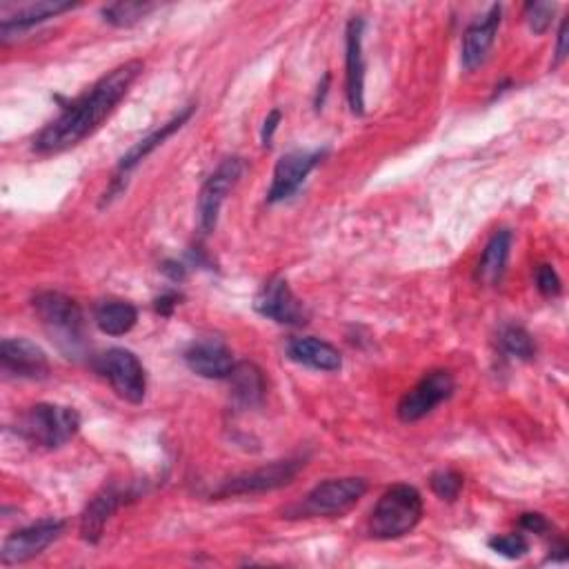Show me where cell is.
Here are the masks:
<instances>
[{"label":"cell","mask_w":569,"mask_h":569,"mask_svg":"<svg viewBox=\"0 0 569 569\" xmlns=\"http://www.w3.org/2000/svg\"><path fill=\"white\" fill-rule=\"evenodd\" d=\"M232 383V391L234 398L243 405V408H256L263 403L267 385H265V376L263 370L256 367L254 363H237L230 378Z\"/></svg>","instance_id":"obj_22"},{"label":"cell","mask_w":569,"mask_h":569,"mask_svg":"<svg viewBox=\"0 0 569 569\" xmlns=\"http://www.w3.org/2000/svg\"><path fill=\"white\" fill-rule=\"evenodd\" d=\"M254 307L261 316L278 323V325H303L307 323L305 305L294 296L284 278L267 280L261 292L256 294Z\"/></svg>","instance_id":"obj_12"},{"label":"cell","mask_w":569,"mask_h":569,"mask_svg":"<svg viewBox=\"0 0 569 569\" xmlns=\"http://www.w3.org/2000/svg\"><path fill=\"white\" fill-rule=\"evenodd\" d=\"M194 111H196V105H187L183 111L177 113V117H174L172 121H167L165 125H160L158 130H154L149 136H145L143 141H138V143L121 158L119 172H121V174L132 172V169H134L138 162H143V160H145L154 149H158L169 136H174V134L192 119Z\"/></svg>","instance_id":"obj_20"},{"label":"cell","mask_w":569,"mask_h":569,"mask_svg":"<svg viewBox=\"0 0 569 569\" xmlns=\"http://www.w3.org/2000/svg\"><path fill=\"white\" fill-rule=\"evenodd\" d=\"M156 10L154 3H141V0H125V3H111L100 10L105 23L113 27H132L141 23L147 14Z\"/></svg>","instance_id":"obj_24"},{"label":"cell","mask_w":569,"mask_h":569,"mask_svg":"<svg viewBox=\"0 0 569 569\" xmlns=\"http://www.w3.org/2000/svg\"><path fill=\"white\" fill-rule=\"evenodd\" d=\"M325 149H316V152H290L284 154L274 169V179H271V187L267 192V201L269 203H280L292 198L301 185L305 183V179L312 174V169L323 160Z\"/></svg>","instance_id":"obj_11"},{"label":"cell","mask_w":569,"mask_h":569,"mask_svg":"<svg viewBox=\"0 0 569 569\" xmlns=\"http://www.w3.org/2000/svg\"><path fill=\"white\" fill-rule=\"evenodd\" d=\"M185 363L194 374L211 380L230 378L237 365L232 352L222 343H218V340H201V343H194L185 352Z\"/></svg>","instance_id":"obj_17"},{"label":"cell","mask_w":569,"mask_h":569,"mask_svg":"<svg viewBox=\"0 0 569 569\" xmlns=\"http://www.w3.org/2000/svg\"><path fill=\"white\" fill-rule=\"evenodd\" d=\"M243 169H245L243 158H237V156L225 158L216 167V172L205 181L201 196H198V218H201V230L205 234H211L216 230L220 207H222L227 194H230L234 190V185L241 181Z\"/></svg>","instance_id":"obj_7"},{"label":"cell","mask_w":569,"mask_h":569,"mask_svg":"<svg viewBox=\"0 0 569 569\" xmlns=\"http://www.w3.org/2000/svg\"><path fill=\"white\" fill-rule=\"evenodd\" d=\"M141 61H128L105 74L98 83L92 85L81 98H76L59 119L49 123L34 141V152L49 156L61 154L81 145L92 136L117 109V105L128 96L132 85L143 74Z\"/></svg>","instance_id":"obj_1"},{"label":"cell","mask_w":569,"mask_h":569,"mask_svg":"<svg viewBox=\"0 0 569 569\" xmlns=\"http://www.w3.org/2000/svg\"><path fill=\"white\" fill-rule=\"evenodd\" d=\"M363 32L365 21L354 16L348 25V100L354 117L365 113V61H363Z\"/></svg>","instance_id":"obj_15"},{"label":"cell","mask_w":569,"mask_h":569,"mask_svg":"<svg viewBox=\"0 0 569 569\" xmlns=\"http://www.w3.org/2000/svg\"><path fill=\"white\" fill-rule=\"evenodd\" d=\"M179 301H181V296L177 292H167V294L156 299V312L162 314V316H169V314L174 312V307L179 305Z\"/></svg>","instance_id":"obj_33"},{"label":"cell","mask_w":569,"mask_h":569,"mask_svg":"<svg viewBox=\"0 0 569 569\" xmlns=\"http://www.w3.org/2000/svg\"><path fill=\"white\" fill-rule=\"evenodd\" d=\"M305 468L303 461H276L265 468L239 474L230 481H225L218 489L216 496H252V494H265L274 492L278 487L290 485L299 472Z\"/></svg>","instance_id":"obj_9"},{"label":"cell","mask_w":569,"mask_h":569,"mask_svg":"<svg viewBox=\"0 0 569 569\" xmlns=\"http://www.w3.org/2000/svg\"><path fill=\"white\" fill-rule=\"evenodd\" d=\"M554 14H556V5L552 3H530L525 8V19L534 34H545L552 27Z\"/></svg>","instance_id":"obj_28"},{"label":"cell","mask_w":569,"mask_h":569,"mask_svg":"<svg viewBox=\"0 0 569 569\" xmlns=\"http://www.w3.org/2000/svg\"><path fill=\"white\" fill-rule=\"evenodd\" d=\"M162 271L172 280H183L185 278V267L181 263H177V261H167L162 265Z\"/></svg>","instance_id":"obj_34"},{"label":"cell","mask_w":569,"mask_h":569,"mask_svg":"<svg viewBox=\"0 0 569 569\" xmlns=\"http://www.w3.org/2000/svg\"><path fill=\"white\" fill-rule=\"evenodd\" d=\"M453 389H457V383H453V376L449 372L445 370L429 372L421 378V383L414 389H410L401 398L396 414L403 423H416L427 414H432L438 405L449 401Z\"/></svg>","instance_id":"obj_6"},{"label":"cell","mask_w":569,"mask_h":569,"mask_svg":"<svg viewBox=\"0 0 569 569\" xmlns=\"http://www.w3.org/2000/svg\"><path fill=\"white\" fill-rule=\"evenodd\" d=\"M367 492L363 479H329L316 485L305 500L292 509L299 519H318V517H340L350 511Z\"/></svg>","instance_id":"obj_5"},{"label":"cell","mask_w":569,"mask_h":569,"mask_svg":"<svg viewBox=\"0 0 569 569\" xmlns=\"http://www.w3.org/2000/svg\"><path fill=\"white\" fill-rule=\"evenodd\" d=\"M74 8L76 3H70V0H40V3L25 5L14 16H8L3 23H0V36H3V43H8L14 34L32 29L34 25L59 16L63 12H70Z\"/></svg>","instance_id":"obj_19"},{"label":"cell","mask_w":569,"mask_h":569,"mask_svg":"<svg viewBox=\"0 0 569 569\" xmlns=\"http://www.w3.org/2000/svg\"><path fill=\"white\" fill-rule=\"evenodd\" d=\"M102 374L107 376L113 391H117L123 401L132 405H141L145 401L147 376L143 363L134 352L123 348L109 350L102 356Z\"/></svg>","instance_id":"obj_8"},{"label":"cell","mask_w":569,"mask_h":569,"mask_svg":"<svg viewBox=\"0 0 569 569\" xmlns=\"http://www.w3.org/2000/svg\"><path fill=\"white\" fill-rule=\"evenodd\" d=\"M32 305L56 348L70 359H78L85 350V318L81 305L61 292H40Z\"/></svg>","instance_id":"obj_2"},{"label":"cell","mask_w":569,"mask_h":569,"mask_svg":"<svg viewBox=\"0 0 569 569\" xmlns=\"http://www.w3.org/2000/svg\"><path fill=\"white\" fill-rule=\"evenodd\" d=\"M509 252H511V232L509 230L496 232L483 250V256L476 267V278L485 284H498L507 269Z\"/></svg>","instance_id":"obj_21"},{"label":"cell","mask_w":569,"mask_h":569,"mask_svg":"<svg viewBox=\"0 0 569 569\" xmlns=\"http://www.w3.org/2000/svg\"><path fill=\"white\" fill-rule=\"evenodd\" d=\"M423 519V498L412 485H394L376 503L370 534L378 541H394L410 534Z\"/></svg>","instance_id":"obj_3"},{"label":"cell","mask_w":569,"mask_h":569,"mask_svg":"<svg viewBox=\"0 0 569 569\" xmlns=\"http://www.w3.org/2000/svg\"><path fill=\"white\" fill-rule=\"evenodd\" d=\"M500 348L514 359L521 361H532L536 354V346H534V338L530 336L528 329L519 327V325H507L500 331Z\"/></svg>","instance_id":"obj_25"},{"label":"cell","mask_w":569,"mask_h":569,"mask_svg":"<svg viewBox=\"0 0 569 569\" xmlns=\"http://www.w3.org/2000/svg\"><path fill=\"white\" fill-rule=\"evenodd\" d=\"M0 367L5 374L25 380H43L49 376V359L27 338H5L0 346Z\"/></svg>","instance_id":"obj_13"},{"label":"cell","mask_w":569,"mask_h":569,"mask_svg":"<svg viewBox=\"0 0 569 569\" xmlns=\"http://www.w3.org/2000/svg\"><path fill=\"white\" fill-rule=\"evenodd\" d=\"M536 288L547 299H554L560 294V278L552 265H541L536 269Z\"/></svg>","instance_id":"obj_29"},{"label":"cell","mask_w":569,"mask_h":569,"mask_svg":"<svg viewBox=\"0 0 569 569\" xmlns=\"http://www.w3.org/2000/svg\"><path fill=\"white\" fill-rule=\"evenodd\" d=\"M94 320L102 334L123 336L134 329L138 320V310L125 301H105L96 307Z\"/></svg>","instance_id":"obj_23"},{"label":"cell","mask_w":569,"mask_h":569,"mask_svg":"<svg viewBox=\"0 0 569 569\" xmlns=\"http://www.w3.org/2000/svg\"><path fill=\"white\" fill-rule=\"evenodd\" d=\"M489 547H492L496 554H500V556H505V558H509V560H519V558H523V556L530 552V543L525 541L523 534L494 536V538L489 541Z\"/></svg>","instance_id":"obj_27"},{"label":"cell","mask_w":569,"mask_h":569,"mask_svg":"<svg viewBox=\"0 0 569 569\" xmlns=\"http://www.w3.org/2000/svg\"><path fill=\"white\" fill-rule=\"evenodd\" d=\"M521 528L530 534H545L549 530V521L543 514H523L521 517Z\"/></svg>","instance_id":"obj_30"},{"label":"cell","mask_w":569,"mask_h":569,"mask_svg":"<svg viewBox=\"0 0 569 569\" xmlns=\"http://www.w3.org/2000/svg\"><path fill=\"white\" fill-rule=\"evenodd\" d=\"M288 356L299 363L305 365L310 370H318V372H338L343 367V359H340V352L325 343L320 338L314 336H301V338H292L288 343Z\"/></svg>","instance_id":"obj_18"},{"label":"cell","mask_w":569,"mask_h":569,"mask_svg":"<svg viewBox=\"0 0 569 569\" xmlns=\"http://www.w3.org/2000/svg\"><path fill=\"white\" fill-rule=\"evenodd\" d=\"M500 16L503 10L500 5H492L483 16H479L465 32L463 36V68L468 72H474L476 68H481L487 59V53L494 45L496 32L500 27Z\"/></svg>","instance_id":"obj_16"},{"label":"cell","mask_w":569,"mask_h":569,"mask_svg":"<svg viewBox=\"0 0 569 569\" xmlns=\"http://www.w3.org/2000/svg\"><path fill=\"white\" fill-rule=\"evenodd\" d=\"M21 434L38 447L59 449L68 445L81 429L76 410L53 403H38L21 419Z\"/></svg>","instance_id":"obj_4"},{"label":"cell","mask_w":569,"mask_h":569,"mask_svg":"<svg viewBox=\"0 0 569 569\" xmlns=\"http://www.w3.org/2000/svg\"><path fill=\"white\" fill-rule=\"evenodd\" d=\"M136 496L130 487H123L119 483H109L105 485L85 507L83 517H81V536L87 543H98L107 521L113 517V511H117L128 498Z\"/></svg>","instance_id":"obj_14"},{"label":"cell","mask_w":569,"mask_h":569,"mask_svg":"<svg viewBox=\"0 0 569 569\" xmlns=\"http://www.w3.org/2000/svg\"><path fill=\"white\" fill-rule=\"evenodd\" d=\"M463 483H465L463 476L453 470H440L429 479L432 492L443 500H457L463 489Z\"/></svg>","instance_id":"obj_26"},{"label":"cell","mask_w":569,"mask_h":569,"mask_svg":"<svg viewBox=\"0 0 569 569\" xmlns=\"http://www.w3.org/2000/svg\"><path fill=\"white\" fill-rule=\"evenodd\" d=\"M567 49H569V21L562 19L560 29H558V45H556V61H554V65H560L567 59Z\"/></svg>","instance_id":"obj_31"},{"label":"cell","mask_w":569,"mask_h":569,"mask_svg":"<svg viewBox=\"0 0 569 569\" xmlns=\"http://www.w3.org/2000/svg\"><path fill=\"white\" fill-rule=\"evenodd\" d=\"M63 530H65V523L53 521V519L16 530L14 534H10L5 538L3 549H0V560H3V565H8V567L27 562V560L36 558L38 554H43L53 541H59Z\"/></svg>","instance_id":"obj_10"},{"label":"cell","mask_w":569,"mask_h":569,"mask_svg":"<svg viewBox=\"0 0 569 569\" xmlns=\"http://www.w3.org/2000/svg\"><path fill=\"white\" fill-rule=\"evenodd\" d=\"M280 111L274 109L269 117L265 119V125H263V132H261V141H263V147H269L271 145V138H274V132L278 130V123H280Z\"/></svg>","instance_id":"obj_32"}]
</instances>
